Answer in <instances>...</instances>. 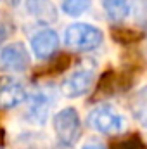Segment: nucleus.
I'll list each match as a JSON object with an SVG mask.
<instances>
[{
	"mask_svg": "<svg viewBox=\"0 0 147 149\" xmlns=\"http://www.w3.org/2000/svg\"><path fill=\"white\" fill-rule=\"evenodd\" d=\"M52 127L59 144L66 148L74 146L81 135V120L74 108H62L61 111L55 113Z\"/></svg>",
	"mask_w": 147,
	"mask_h": 149,
	"instance_id": "obj_1",
	"label": "nucleus"
},
{
	"mask_svg": "<svg viewBox=\"0 0 147 149\" xmlns=\"http://www.w3.org/2000/svg\"><path fill=\"white\" fill-rule=\"evenodd\" d=\"M102 31L88 23H74L69 24L64 31V42L68 47L80 52H88L97 49L102 43Z\"/></svg>",
	"mask_w": 147,
	"mask_h": 149,
	"instance_id": "obj_2",
	"label": "nucleus"
},
{
	"mask_svg": "<svg viewBox=\"0 0 147 149\" xmlns=\"http://www.w3.org/2000/svg\"><path fill=\"white\" fill-rule=\"evenodd\" d=\"M87 123L92 130L99 132V134H107L114 135L125 130L126 121L125 118L111 106H97L88 113Z\"/></svg>",
	"mask_w": 147,
	"mask_h": 149,
	"instance_id": "obj_3",
	"label": "nucleus"
},
{
	"mask_svg": "<svg viewBox=\"0 0 147 149\" xmlns=\"http://www.w3.org/2000/svg\"><path fill=\"white\" fill-rule=\"evenodd\" d=\"M26 120L31 125H45L54 106V94L47 88H38L26 97Z\"/></svg>",
	"mask_w": 147,
	"mask_h": 149,
	"instance_id": "obj_4",
	"label": "nucleus"
},
{
	"mask_svg": "<svg viewBox=\"0 0 147 149\" xmlns=\"http://www.w3.org/2000/svg\"><path fill=\"white\" fill-rule=\"evenodd\" d=\"M94 80H95L94 64H90V66H80L68 78H64V81L61 85V92L68 99L81 97V95H85L92 88Z\"/></svg>",
	"mask_w": 147,
	"mask_h": 149,
	"instance_id": "obj_5",
	"label": "nucleus"
},
{
	"mask_svg": "<svg viewBox=\"0 0 147 149\" xmlns=\"http://www.w3.org/2000/svg\"><path fill=\"white\" fill-rule=\"evenodd\" d=\"M30 66V54L24 43L10 42L0 47V68L9 73H23Z\"/></svg>",
	"mask_w": 147,
	"mask_h": 149,
	"instance_id": "obj_6",
	"label": "nucleus"
},
{
	"mask_svg": "<svg viewBox=\"0 0 147 149\" xmlns=\"http://www.w3.org/2000/svg\"><path fill=\"white\" fill-rule=\"evenodd\" d=\"M30 47L37 59H49L59 47V35L52 28H43L30 38Z\"/></svg>",
	"mask_w": 147,
	"mask_h": 149,
	"instance_id": "obj_7",
	"label": "nucleus"
},
{
	"mask_svg": "<svg viewBox=\"0 0 147 149\" xmlns=\"http://www.w3.org/2000/svg\"><path fill=\"white\" fill-rule=\"evenodd\" d=\"M26 12L40 24H52L57 21V9L52 0H24Z\"/></svg>",
	"mask_w": 147,
	"mask_h": 149,
	"instance_id": "obj_8",
	"label": "nucleus"
},
{
	"mask_svg": "<svg viewBox=\"0 0 147 149\" xmlns=\"http://www.w3.org/2000/svg\"><path fill=\"white\" fill-rule=\"evenodd\" d=\"M26 97H28V92L21 83H17V81L3 83L0 87V109L10 111V109L21 106L23 102H26Z\"/></svg>",
	"mask_w": 147,
	"mask_h": 149,
	"instance_id": "obj_9",
	"label": "nucleus"
},
{
	"mask_svg": "<svg viewBox=\"0 0 147 149\" xmlns=\"http://www.w3.org/2000/svg\"><path fill=\"white\" fill-rule=\"evenodd\" d=\"M102 5L111 21L121 23L130 16L133 9V0H102Z\"/></svg>",
	"mask_w": 147,
	"mask_h": 149,
	"instance_id": "obj_10",
	"label": "nucleus"
},
{
	"mask_svg": "<svg viewBox=\"0 0 147 149\" xmlns=\"http://www.w3.org/2000/svg\"><path fill=\"white\" fill-rule=\"evenodd\" d=\"M130 109L133 113L135 120L147 127V87H142L130 101Z\"/></svg>",
	"mask_w": 147,
	"mask_h": 149,
	"instance_id": "obj_11",
	"label": "nucleus"
},
{
	"mask_svg": "<svg viewBox=\"0 0 147 149\" xmlns=\"http://www.w3.org/2000/svg\"><path fill=\"white\" fill-rule=\"evenodd\" d=\"M92 0H64L62 2V10L68 16H80L90 7Z\"/></svg>",
	"mask_w": 147,
	"mask_h": 149,
	"instance_id": "obj_12",
	"label": "nucleus"
},
{
	"mask_svg": "<svg viewBox=\"0 0 147 149\" xmlns=\"http://www.w3.org/2000/svg\"><path fill=\"white\" fill-rule=\"evenodd\" d=\"M112 37L119 43H132V42H137L139 38H142V33H139L132 28H126V26H118L112 31Z\"/></svg>",
	"mask_w": 147,
	"mask_h": 149,
	"instance_id": "obj_13",
	"label": "nucleus"
},
{
	"mask_svg": "<svg viewBox=\"0 0 147 149\" xmlns=\"http://www.w3.org/2000/svg\"><path fill=\"white\" fill-rule=\"evenodd\" d=\"M118 149H147L139 135H132L121 142H118Z\"/></svg>",
	"mask_w": 147,
	"mask_h": 149,
	"instance_id": "obj_14",
	"label": "nucleus"
},
{
	"mask_svg": "<svg viewBox=\"0 0 147 149\" xmlns=\"http://www.w3.org/2000/svg\"><path fill=\"white\" fill-rule=\"evenodd\" d=\"M81 149H106L102 144H99V142H88V144H85Z\"/></svg>",
	"mask_w": 147,
	"mask_h": 149,
	"instance_id": "obj_15",
	"label": "nucleus"
},
{
	"mask_svg": "<svg viewBox=\"0 0 147 149\" xmlns=\"http://www.w3.org/2000/svg\"><path fill=\"white\" fill-rule=\"evenodd\" d=\"M3 38H5V33H3V31H0V45H2V42H3Z\"/></svg>",
	"mask_w": 147,
	"mask_h": 149,
	"instance_id": "obj_16",
	"label": "nucleus"
}]
</instances>
